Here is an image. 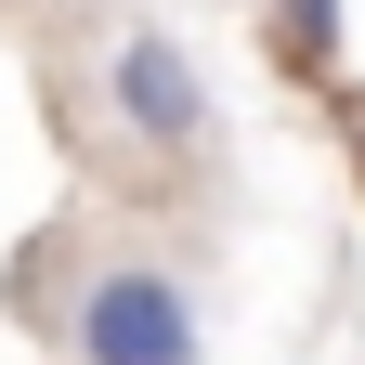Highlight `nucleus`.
Wrapping results in <instances>:
<instances>
[{
    "mask_svg": "<svg viewBox=\"0 0 365 365\" xmlns=\"http://www.w3.org/2000/svg\"><path fill=\"white\" fill-rule=\"evenodd\" d=\"M14 300L53 327L78 365H196V300H182V274L157 235H118V222H66V235H39Z\"/></svg>",
    "mask_w": 365,
    "mask_h": 365,
    "instance_id": "1",
    "label": "nucleus"
},
{
    "mask_svg": "<svg viewBox=\"0 0 365 365\" xmlns=\"http://www.w3.org/2000/svg\"><path fill=\"white\" fill-rule=\"evenodd\" d=\"M105 118H118V144L144 157L170 196L222 182V105H209V78L182 66V39H157V26L105 39Z\"/></svg>",
    "mask_w": 365,
    "mask_h": 365,
    "instance_id": "2",
    "label": "nucleus"
},
{
    "mask_svg": "<svg viewBox=\"0 0 365 365\" xmlns=\"http://www.w3.org/2000/svg\"><path fill=\"white\" fill-rule=\"evenodd\" d=\"M261 26L287 78H339V0H261Z\"/></svg>",
    "mask_w": 365,
    "mask_h": 365,
    "instance_id": "3",
    "label": "nucleus"
}]
</instances>
